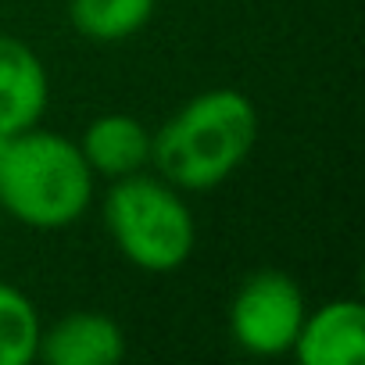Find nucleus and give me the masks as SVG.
<instances>
[{"label":"nucleus","mask_w":365,"mask_h":365,"mask_svg":"<svg viewBox=\"0 0 365 365\" xmlns=\"http://www.w3.org/2000/svg\"><path fill=\"white\" fill-rule=\"evenodd\" d=\"M258 111L240 90H205L150 133V161L175 190H212L255 150Z\"/></svg>","instance_id":"obj_1"},{"label":"nucleus","mask_w":365,"mask_h":365,"mask_svg":"<svg viewBox=\"0 0 365 365\" xmlns=\"http://www.w3.org/2000/svg\"><path fill=\"white\" fill-rule=\"evenodd\" d=\"M93 201V172L76 140L26 129L0 140V208L29 230H65Z\"/></svg>","instance_id":"obj_2"},{"label":"nucleus","mask_w":365,"mask_h":365,"mask_svg":"<svg viewBox=\"0 0 365 365\" xmlns=\"http://www.w3.org/2000/svg\"><path fill=\"white\" fill-rule=\"evenodd\" d=\"M104 226L122 258L143 272L179 269L197 244L194 215L175 187L140 172L122 175L111 187L104 201Z\"/></svg>","instance_id":"obj_3"},{"label":"nucleus","mask_w":365,"mask_h":365,"mask_svg":"<svg viewBox=\"0 0 365 365\" xmlns=\"http://www.w3.org/2000/svg\"><path fill=\"white\" fill-rule=\"evenodd\" d=\"M304 315L308 308L301 287L279 269H262L247 276L233 294L230 333L247 354L272 358L294 347Z\"/></svg>","instance_id":"obj_4"},{"label":"nucleus","mask_w":365,"mask_h":365,"mask_svg":"<svg viewBox=\"0 0 365 365\" xmlns=\"http://www.w3.org/2000/svg\"><path fill=\"white\" fill-rule=\"evenodd\" d=\"M51 101V79L36 51L0 33V140L33 129Z\"/></svg>","instance_id":"obj_5"},{"label":"nucleus","mask_w":365,"mask_h":365,"mask_svg":"<svg viewBox=\"0 0 365 365\" xmlns=\"http://www.w3.org/2000/svg\"><path fill=\"white\" fill-rule=\"evenodd\" d=\"M301 365H358L365 358V308L354 297L329 301L304 315L290 347Z\"/></svg>","instance_id":"obj_6"},{"label":"nucleus","mask_w":365,"mask_h":365,"mask_svg":"<svg viewBox=\"0 0 365 365\" xmlns=\"http://www.w3.org/2000/svg\"><path fill=\"white\" fill-rule=\"evenodd\" d=\"M125 336L115 319L101 312H68L51 329H40L36 358L47 365H118Z\"/></svg>","instance_id":"obj_7"},{"label":"nucleus","mask_w":365,"mask_h":365,"mask_svg":"<svg viewBox=\"0 0 365 365\" xmlns=\"http://www.w3.org/2000/svg\"><path fill=\"white\" fill-rule=\"evenodd\" d=\"M79 150L93 175L122 179L150 161V133L133 115H101L86 125Z\"/></svg>","instance_id":"obj_8"},{"label":"nucleus","mask_w":365,"mask_h":365,"mask_svg":"<svg viewBox=\"0 0 365 365\" xmlns=\"http://www.w3.org/2000/svg\"><path fill=\"white\" fill-rule=\"evenodd\" d=\"M154 15V0H68V19L86 40L115 43L136 36Z\"/></svg>","instance_id":"obj_9"},{"label":"nucleus","mask_w":365,"mask_h":365,"mask_svg":"<svg viewBox=\"0 0 365 365\" xmlns=\"http://www.w3.org/2000/svg\"><path fill=\"white\" fill-rule=\"evenodd\" d=\"M40 315L33 301L11 287L0 283V365H29L36 361L40 347Z\"/></svg>","instance_id":"obj_10"}]
</instances>
